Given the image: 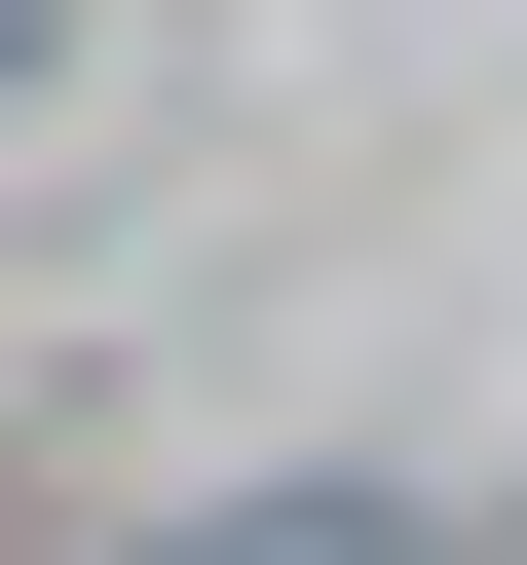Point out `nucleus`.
<instances>
[{"mask_svg": "<svg viewBox=\"0 0 527 565\" xmlns=\"http://www.w3.org/2000/svg\"><path fill=\"white\" fill-rule=\"evenodd\" d=\"M151 565H490L452 490H226V527H151Z\"/></svg>", "mask_w": 527, "mask_h": 565, "instance_id": "1", "label": "nucleus"}]
</instances>
